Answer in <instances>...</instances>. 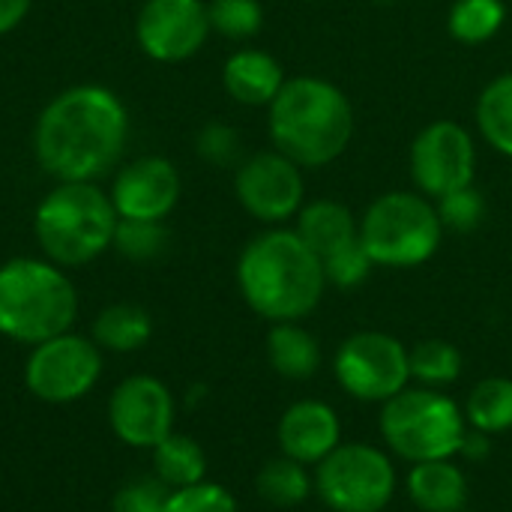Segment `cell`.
Listing matches in <instances>:
<instances>
[{"instance_id":"cell-2","label":"cell","mask_w":512,"mask_h":512,"mask_svg":"<svg viewBox=\"0 0 512 512\" xmlns=\"http://www.w3.org/2000/svg\"><path fill=\"white\" fill-rule=\"evenodd\" d=\"M237 288L246 306L270 324L309 318L327 291L321 258L294 228L255 234L237 258Z\"/></svg>"},{"instance_id":"cell-5","label":"cell","mask_w":512,"mask_h":512,"mask_svg":"<svg viewBox=\"0 0 512 512\" xmlns=\"http://www.w3.org/2000/svg\"><path fill=\"white\" fill-rule=\"evenodd\" d=\"M78 318V291L48 258H9L0 264V336L39 345L69 333Z\"/></svg>"},{"instance_id":"cell-35","label":"cell","mask_w":512,"mask_h":512,"mask_svg":"<svg viewBox=\"0 0 512 512\" xmlns=\"http://www.w3.org/2000/svg\"><path fill=\"white\" fill-rule=\"evenodd\" d=\"M30 6H33V0H0V39L24 24Z\"/></svg>"},{"instance_id":"cell-28","label":"cell","mask_w":512,"mask_h":512,"mask_svg":"<svg viewBox=\"0 0 512 512\" xmlns=\"http://www.w3.org/2000/svg\"><path fill=\"white\" fill-rule=\"evenodd\" d=\"M168 228L165 222H147V219H120L117 222V234H114V246L126 261L135 264H150L156 258L165 255L168 249Z\"/></svg>"},{"instance_id":"cell-20","label":"cell","mask_w":512,"mask_h":512,"mask_svg":"<svg viewBox=\"0 0 512 512\" xmlns=\"http://www.w3.org/2000/svg\"><path fill=\"white\" fill-rule=\"evenodd\" d=\"M267 360L285 381H312L321 369V342L300 321H282L267 333Z\"/></svg>"},{"instance_id":"cell-34","label":"cell","mask_w":512,"mask_h":512,"mask_svg":"<svg viewBox=\"0 0 512 512\" xmlns=\"http://www.w3.org/2000/svg\"><path fill=\"white\" fill-rule=\"evenodd\" d=\"M171 489L153 474V477H138L120 486V492L111 501V512H165Z\"/></svg>"},{"instance_id":"cell-11","label":"cell","mask_w":512,"mask_h":512,"mask_svg":"<svg viewBox=\"0 0 512 512\" xmlns=\"http://www.w3.org/2000/svg\"><path fill=\"white\" fill-rule=\"evenodd\" d=\"M234 195L252 219L270 228L285 225L297 219L300 207L306 204L303 168L276 147L252 153L237 165Z\"/></svg>"},{"instance_id":"cell-21","label":"cell","mask_w":512,"mask_h":512,"mask_svg":"<svg viewBox=\"0 0 512 512\" xmlns=\"http://www.w3.org/2000/svg\"><path fill=\"white\" fill-rule=\"evenodd\" d=\"M153 336V318L135 303H111L93 321V342L102 351L132 354Z\"/></svg>"},{"instance_id":"cell-25","label":"cell","mask_w":512,"mask_h":512,"mask_svg":"<svg viewBox=\"0 0 512 512\" xmlns=\"http://www.w3.org/2000/svg\"><path fill=\"white\" fill-rule=\"evenodd\" d=\"M477 129L495 153L512 159V72L483 87L477 99Z\"/></svg>"},{"instance_id":"cell-30","label":"cell","mask_w":512,"mask_h":512,"mask_svg":"<svg viewBox=\"0 0 512 512\" xmlns=\"http://www.w3.org/2000/svg\"><path fill=\"white\" fill-rule=\"evenodd\" d=\"M435 210H438V219H441L444 231L471 234V231H477V228L486 222L489 201H486V195L471 183V186H462V189H453V192L435 198Z\"/></svg>"},{"instance_id":"cell-33","label":"cell","mask_w":512,"mask_h":512,"mask_svg":"<svg viewBox=\"0 0 512 512\" xmlns=\"http://www.w3.org/2000/svg\"><path fill=\"white\" fill-rule=\"evenodd\" d=\"M165 512H237V501L225 486L201 480L186 489H171Z\"/></svg>"},{"instance_id":"cell-19","label":"cell","mask_w":512,"mask_h":512,"mask_svg":"<svg viewBox=\"0 0 512 512\" xmlns=\"http://www.w3.org/2000/svg\"><path fill=\"white\" fill-rule=\"evenodd\" d=\"M294 231L303 237V243L318 258H327L330 252H336L360 237V219L342 201L321 198V201L300 207Z\"/></svg>"},{"instance_id":"cell-16","label":"cell","mask_w":512,"mask_h":512,"mask_svg":"<svg viewBox=\"0 0 512 512\" xmlns=\"http://www.w3.org/2000/svg\"><path fill=\"white\" fill-rule=\"evenodd\" d=\"M276 438L282 456L315 468L342 444V423L327 402L300 399L279 417Z\"/></svg>"},{"instance_id":"cell-12","label":"cell","mask_w":512,"mask_h":512,"mask_svg":"<svg viewBox=\"0 0 512 512\" xmlns=\"http://www.w3.org/2000/svg\"><path fill=\"white\" fill-rule=\"evenodd\" d=\"M408 168L414 186L432 201L453 189L471 186L477 177L474 135L456 120H432L411 141Z\"/></svg>"},{"instance_id":"cell-17","label":"cell","mask_w":512,"mask_h":512,"mask_svg":"<svg viewBox=\"0 0 512 512\" xmlns=\"http://www.w3.org/2000/svg\"><path fill=\"white\" fill-rule=\"evenodd\" d=\"M282 63L261 48H237L222 66L225 93L246 108H267L285 87Z\"/></svg>"},{"instance_id":"cell-31","label":"cell","mask_w":512,"mask_h":512,"mask_svg":"<svg viewBox=\"0 0 512 512\" xmlns=\"http://www.w3.org/2000/svg\"><path fill=\"white\" fill-rule=\"evenodd\" d=\"M321 264H324L327 285H333V288H339V291H354V288H360V285L372 276V270H375V264H372L369 252L363 249L360 237H357L354 243H348V246L330 252L327 258H321Z\"/></svg>"},{"instance_id":"cell-7","label":"cell","mask_w":512,"mask_h":512,"mask_svg":"<svg viewBox=\"0 0 512 512\" xmlns=\"http://www.w3.org/2000/svg\"><path fill=\"white\" fill-rule=\"evenodd\" d=\"M441 240L444 225L423 192H384L360 216V243L375 267H420L435 258Z\"/></svg>"},{"instance_id":"cell-26","label":"cell","mask_w":512,"mask_h":512,"mask_svg":"<svg viewBox=\"0 0 512 512\" xmlns=\"http://www.w3.org/2000/svg\"><path fill=\"white\" fill-rule=\"evenodd\" d=\"M408 360H411V381H417L420 387H432V390H444L456 384L465 369L462 351L447 339L417 342L414 348H408Z\"/></svg>"},{"instance_id":"cell-6","label":"cell","mask_w":512,"mask_h":512,"mask_svg":"<svg viewBox=\"0 0 512 512\" xmlns=\"http://www.w3.org/2000/svg\"><path fill=\"white\" fill-rule=\"evenodd\" d=\"M378 429L384 447L393 456L417 465L435 459H456L468 432V420L462 405L444 390L408 384L402 393L381 405Z\"/></svg>"},{"instance_id":"cell-18","label":"cell","mask_w":512,"mask_h":512,"mask_svg":"<svg viewBox=\"0 0 512 512\" xmlns=\"http://www.w3.org/2000/svg\"><path fill=\"white\" fill-rule=\"evenodd\" d=\"M405 492L420 512H459L468 507V477L456 459L411 465Z\"/></svg>"},{"instance_id":"cell-10","label":"cell","mask_w":512,"mask_h":512,"mask_svg":"<svg viewBox=\"0 0 512 512\" xmlns=\"http://www.w3.org/2000/svg\"><path fill=\"white\" fill-rule=\"evenodd\" d=\"M102 375V348L78 333H60L48 342L33 345L24 384L48 405H69L84 399Z\"/></svg>"},{"instance_id":"cell-32","label":"cell","mask_w":512,"mask_h":512,"mask_svg":"<svg viewBox=\"0 0 512 512\" xmlns=\"http://www.w3.org/2000/svg\"><path fill=\"white\" fill-rule=\"evenodd\" d=\"M195 153L207 162V165H216V168H231V165H240V153H243V141H240V132L228 123H219V120H210L198 129L195 135Z\"/></svg>"},{"instance_id":"cell-9","label":"cell","mask_w":512,"mask_h":512,"mask_svg":"<svg viewBox=\"0 0 512 512\" xmlns=\"http://www.w3.org/2000/svg\"><path fill=\"white\" fill-rule=\"evenodd\" d=\"M333 375L351 399L384 405L411 384L408 345L384 330L351 333L336 348Z\"/></svg>"},{"instance_id":"cell-8","label":"cell","mask_w":512,"mask_h":512,"mask_svg":"<svg viewBox=\"0 0 512 512\" xmlns=\"http://www.w3.org/2000/svg\"><path fill=\"white\" fill-rule=\"evenodd\" d=\"M312 474L315 495L330 512H384L399 486L390 450L366 441H342Z\"/></svg>"},{"instance_id":"cell-15","label":"cell","mask_w":512,"mask_h":512,"mask_svg":"<svg viewBox=\"0 0 512 512\" xmlns=\"http://www.w3.org/2000/svg\"><path fill=\"white\" fill-rule=\"evenodd\" d=\"M183 192L180 171L165 156H138L117 165V174L111 180V204L120 219H147V222H165Z\"/></svg>"},{"instance_id":"cell-37","label":"cell","mask_w":512,"mask_h":512,"mask_svg":"<svg viewBox=\"0 0 512 512\" xmlns=\"http://www.w3.org/2000/svg\"><path fill=\"white\" fill-rule=\"evenodd\" d=\"M459 512H474V510H468V507H465V510H459Z\"/></svg>"},{"instance_id":"cell-24","label":"cell","mask_w":512,"mask_h":512,"mask_svg":"<svg viewBox=\"0 0 512 512\" xmlns=\"http://www.w3.org/2000/svg\"><path fill=\"white\" fill-rule=\"evenodd\" d=\"M255 489L267 504L288 510V507H300L315 495V474L309 471V465L279 456L258 471Z\"/></svg>"},{"instance_id":"cell-3","label":"cell","mask_w":512,"mask_h":512,"mask_svg":"<svg viewBox=\"0 0 512 512\" xmlns=\"http://www.w3.org/2000/svg\"><path fill=\"white\" fill-rule=\"evenodd\" d=\"M267 132L273 147L300 168H324L354 138V105L339 84L318 75H297L267 105Z\"/></svg>"},{"instance_id":"cell-22","label":"cell","mask_w":512,"mask_h":512,"mask_svg":"<svg viewBox=\"0 0 512 512\" xmlns=\"http://www.w3.org/2000/svg\"><path fill=\"white\" fill-rule=\"evenodd\" d=\"M153 471L168 489H186L207 477V456L195 438L171 432L153 447Z\"/></svg>"},{"instance_id":"cell-27","label":"cell","mask_w":512,"mask_h":512,"mask_svg":"<svg viewBox=\"0 0 512 512\" xmlns=\"http://www.w3.org/2000/svg\"><path fill=\"white\" fill-rule=\"evenodd\" d=\"M504 0H456L447 15V30L462 45H483L504 30Z\"/></svg>"},{"instance_id":"cell-4","label":"cell","mask_w":512,"mask_h":512,"mask_svg":"<svg viewBox=\"0 0 512 512\" xmlns=\"http://www.w3.org/2000/svg\"><path fill=\"white\" fill-rule=\"evenodd\" d=\"M117 210L99 183H54L33 210V237L42 258L63 270L87 267L114 246Z\"/></svg>"},{"instance_id":"cell-14","label":"cell","mask_w":512,"mask_h":512,"mask_svg":"<svg viewBox=\"0 0 512 512\" xmlns=\"http://www.w3.org/2000/svg\"><path fill=\"white\" fill-rule=\"evenodd\" d=\"M108 423L123 444L153 450L174 432L171 390L153 375H132L120 381L108 399Z\"/></svg>"},{"instance_id":"cell-13","label":"cell","mask_w":512,"mask_h":512,"mask_svg":"<svg viewBox=\"0 0 512 512\" xmlns=\"http://www.w3.org/2000/svg\"><path fill=\"white\" fill-rule=\"evenodd\" d=\"M207 0H144L135 15V42L156 63H183L210 39Z\"/></svg>"},{"instance_id":"cell-1","label":"cell","mask_w":512,"mask_h":512,"mask_svg":"<svg viewBox=\"0 0 512 512\" xmlns=\"http://www.w3.org/2000/svg\"><path fill=\"white\" fill-rule=\"evenodd\" d=\"M129 144V108L105 84H72L36 114L33 159L54 183H96L111 174Z\"/></svg>"},{"instance_id":"cell-29","label":"cell","mask_w":512,"mask_h":512,"mask_svg":"<svg viewBox=\"0 0 512 512\" xmlns=\"http://www.w3.org/2000/svg\"><path fill=\"white\" fill-rule=\"evenodd\" d=\"M207 15H210V30L231 42H246L258 36L264 27L261 0H210Z\"/></svg>"},{"instance_id":"cell-23","label":"cell","mask_w":512,"mask_h":512,"mask_svg":"<svg viewBox=\"0 0 512 512\" xmlns=\"http://www.w3.org/2000/svg\"><path fill=\"white\" fill-rule=\"evenodd\" d=\"M465 420L483 435H504L512 429V378L492 375L471 387L465 399Z\"/></svg>"},{"instance_id":"cell-36","label":"cell","mask_w":512,"mask_h":512,"mask_svg":"<svg viewBox=\"0 0 512 512\" xmlns=\"http://www.w3.org/2000/svg\"><path fill=\"white\" fill-rule=\"evenodd\" d=\"M459 456L465 462H483V459H489L492 456V435H483V432H477V429L468 426L465 441L459 447Z\"/></svg>"}]
</instances>
